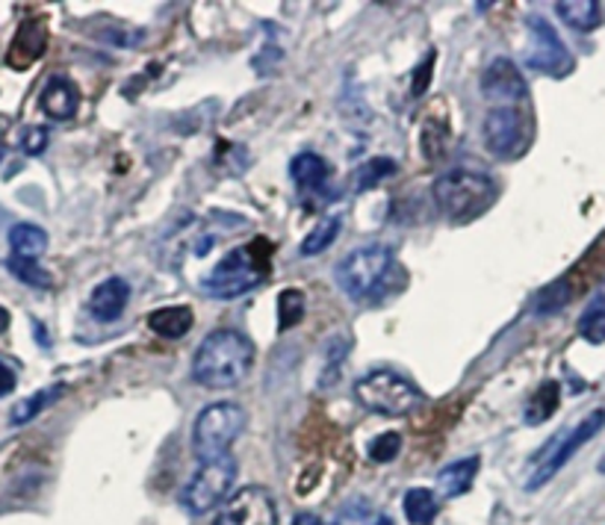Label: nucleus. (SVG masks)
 I'll use <instances>...</instances> for the list:
<instances>
[{
	"label": "nucleus",
	"instance_id": "obj_1",
	"mask_svg": "<svg viewBox=\"0 0 605 525\" xmlns=\"http://www.w3.org/2000/svg\"><path fill=\"white\" fill-rule=\"evenodd\" d=\"M255 367V346L246 333L219 328L207 333L193 358V381L207 390H230L243 384Z\"/></svg>",
	"mask_w": 605,
	"mask_h": 525
},
{
	"label": "nucleus",
	"instance_id": "obj_2",
	"mask_svg": "<svg viewBox=\"0 0 605 525\" xmlns=\"http://www.w3.org/2000/svg\"><path fill=\"white\" fill-rule=\"evenodd\" d=\"M493 181L473 168H452L434 181V202L449 222H470L491 207Z\"/></svg>",
	"mask_w": 605,
	"mask_h": 525
},
{
	"label": "nucleus",
	"instance_id": "obj_3",
	"mask_svg": "<svg viewBox=\"0 0 605 525\" xmlns=\"http://www.w3.org/2000/svg\"><path fill=\"white\" fill-rule=\"evenodd\" d=\"M246 411L234 402L207 404L193 425V452L202 464L230 455V446L246 431Z\"/></svg>",
	"mask_w": 605,
	"mask_h": 525
},
{
	"label": "nucleus",
	"instance_id": "obj_4",
	"mask_svg": "<svg viewBox=\"0 0 605 525\" xmlns=\"http://www.w3.org/2000/svg\"><path fill=\"white\" fill-rule=\"evenodd\" d=\"M355 399L369 413L396 420V416H408L411 411H417L422 393L413 381H408L393 369H376V372H369L355 384Z\"/></svg>",
	"mask_w": 605,
	"mask_h": 525
},
{
	"label": "nucleus",
	"instance_id": "obj_5",
	"mask_svg": "<svg viewBox=\"0 0 605 525\" xmlns=\"http://www.w3.org/2000/svg\"><path fill=\"white\" fill-rule=\"evenodd\" d=\"M260 246V243H257ZM257 246L234 248L228 257H222L219 266L204 278V289L219 301H230L260 287L269 269V251H257Z\"/></svg>",
	"mask_w": 605,
	"mask_h": 525
},
{
	"label": "nucleus",
	"instance_id": "obj_6",
	"mask_svg": "<svg viewBox=\"0 0 605 525\" xmlns=\"http://www.w3.org/2000/svg\"><path fill=\"white\" fill-rule=\"evenodd\" d=\"M390 269H393V251L387 246H367L351 251L334 266V280L351 301H363L376 296Z\"/></svg>",
	"mask_w": 605,
	"mask_h": 525
},
{
	"label": "nucleus",
	"instance_id": "obj_7",
	"mask_svg": "<svg viewBox=\"0 0 605 525\" xmlns=\"http://www.w3.org/2000/svg\"><path fill=\"white\" fill-rule=\"evenodd\" d=\"M237 482V461L230 455L202 464V470L189 478V484L181 493V505H184L193 517H204L207 511L228 500L230 487Z\"/></svg>",
	"mask_w": 605,
	"mask_h": 525
},
{
	"label": "nucleus",
	"instance_id": "obj_8",
	"mask_svg": "<svg viewBox=\"0 0 605 525\" xmlns=\"http://www.w3.org/2000/svg\"><path fill=\"white\" fill-rule=\"evenodd\" d=\"M529 42L523 51V62L526 69L546 74V78H567L573 71V56L567 51V44L558 39L555 27L541 16L526 18Z\"/></svg>",
	"mask_w": 605,
	"mask_h": 525
},
{
	"label": "nucleus",
	"instance_id": "obj_9",
	"mask_svg": "<svg viewBox=\"0 0 605 525\" xmlns=\"http://www.w3.org/2000/svg\"><path fill=\"white\" fill-rule=\"evenodd\" d=\"M482 133L488 151L500 159H517L529 148V140H532L529 119L517 106H496V110H491V113L484 115Z\"/></svg>",
	"mask_w": 605,
	"mask_h": 525
},
{
	"label": "nucleus",
	"instance_id": "obj_10",
	"mask_svg": "<svg viewBox=\"0 0 605 525\" xmlns=\"http://www.w3.org/2000/svg\"><path fill=\"white\" fill-rule=\"evenodd\" d=\"M603 429H605V411H594V413H588V416H585V420H582L580 425L571 431V434L555 437L553 455L537 464V470L526 482V491H541L546 482H553L555 475L562 473L564 466H567V461H571V457L576 455V452H580V449L585 446L588 440L597 437Z\"/></svg>",
	"mask_w": 605,
	"mask_h": 525
},
{
	"label": "nucleus",
	"instance_id": "obj_11",
	"mask_svg": "<svg viewBox=\"0 0 605 525\" xmlns=\"http://www.w3.org/2000/svg\"><path fill=\"white\" fill-rule=\"evenodd\" d=\"M216 525H278V508L269 491L252 484V487H239L222 505Z\"/></svg>",
	"mask_w": 605,
	"mask_h": 525
},
{
	"label": "nucleus",
	"instance_id": "obj_12",
	"mask_svg": "<svg viewBox=\"0 0 605 525\" xmlns=\"http://www.w3.org/2000/svg\"><path fill=\"white\" fill-rule=\"evenodd\" d=\"M482 92L502 106H517V101H526V80L511 60H493L482 74Z\"/></svg>",
	"mask_w": 605,
	"mask_h": 525
},
{
	"label": "nucleus",
	"instance_id": "obj_13",
	"mask_svg": "<svg viewBox=\"0 0 605 525\" xmlns=\"http://www.w3.org/2000/svg\"><path fill=\"white\" fill-rule=\"evenodd\" d=\"M131 301V284L119 275L101 280L92 296H89V313L95 316L98 322H115L124 313V307Z\"/></svg>",
	"mask_w": 605,
	"mask_h": 525
},
{
	"label": "nucleus",
	"instance_id": "obj_14",
	"mask_svg": "<svg viewBox=\"0 0 605 525\" xmlns=\"http://www.w3.org/2000/svg\"><path fill=\"white\" fill-rule=\"evenodd\" d=\"M39 106H42L44 115L53 119V122H69V119L78 115L80 106L78 86H74L69 78L57 74V78H51L44 83L42 95H39Z\"/></svg>",
	"mask_w": 605,
	"mask_h": 525
},
{
	"label": "nucleus",
	"instance_id": "obj_15",
	"mask_svg": "<svg viewBox=\"0 0 605 525\" xmlns=\"http://www.w3.org/2000/svg\"><path fill=\"white\" fill-rule=\"evenodd\" d=\"M479 464H482V457L470 455L461 457L455 464L443 466L438 473V496L440 500H458V496H464L470 491V484H473L475 473H479Z\"/></svg>",
	"mask_w": 605,
	"mask_h": 525
},
{
	"label": "nucleus",
	"instance_id": "obj_16",
	"mask_svg": "<svg viewBox=\"0 0 605 525\" xmlns=\"http://www.w3.org/2000/svg\"><path fill=\"white\" fill-rule=\"evenodd\" d=\"M195 313L184 305H172V307H160L148 316V328L163 340H181L186 333L193 331Z\"/></svg>",
	"mask_w": 605,
	"mask_h": 525
},
{
	"label": "nucleus",
	"instance_id": "obj_17",
	"mask_svg": "<svg viewBox=\"0 0 605 525\" xmlns=\"http://www.w3.org/2000/svg\"><path fill=\"white\" fill-rule=\"evenodd\" d=\"M555 12L562 16L564 24L582 30V33H588L603 21V7L597 0H562V3H555Z\"/></svg>",
	"mask_w": 605,
	"mask_h": 525
},
{
	"label": "nucleus",
	"instance_id": "obj_18",
	"mask_svg": "<svg viewBox=\"0 0 605 525\" xmlns=\"http://www.w3.org/2000/svg\"><path fill=\"white\" fill-rule=\"evenodd\" d=\"M44 44H48V39H44V24L42 21H35V18H30V21H24V24H21V30L16 33V44H12L9 60H12L18 51H24L21 56H18L16 69H27V65L35 60V56H42Z\"/></svg>",
	"mask_w": 605,
	"mask_h": 525
},
{
	"label": "nucleus",
	"instance_id": "obj_19",
	"mask_svg": "<svg viewBox=\"0 0 605 525\" xmlns=\"http://www.w3.org/2000/svg\"><path fill=\"white\" fill-rule=\"evenodd\" d=\"M65 395V384H53V387H44V390H35L33 395H27V399H21V402L12 408V425H27V422H33L35 416L42 411H48L51 404H57Z\"/></svg>",
	"mask_w": 605,
	"mask_h": 525
},
{
	"label": "nucleus",
	"instance_id": "obj_20",
	"mask_svg": "<svg viewBox=\"0 0 605 525\" xmlns=\"http://www.w3.org/2000/svg\"><path fill=\"white\" fill-rule=\"evenodd\" d=\"M290 175L299 189L310 193V189H319V186L325 184V177H328V163H325L319 154H314V151H305L299 157H293Z\"/></svg>",
	"mask_w": 605,
	"mask_h": 525
},
{
	"label": "nucleus",
	"instance_id": "obj_21",
	"mask_svg": "<svg viewBox=\"0 0 605 525\" xmlns=\"http://www.w3.org/2000/svg\"><path fill=\"white\" fill-rule=\"evenodd\" d=\"M402 511L411 525H431L440 511L438 493L425 491V487H413V491L404 493Z\"/></svg>",
	"mask_w": 605,
	"mask_h": 525
},
{
	"label": "nucleus",
	"instance_id": "obj_22",
	"mask_svg": "<svg viewBox=\"0 0 605 525\" xmlns=\"http://www.w3.org/2000/svg\"><path fill=\"white\" fill-rule=\"evenodd\" d=\"M9 248L16 257L39 260V255L48 248V234L39 225H16L9 230Z\"/></svg>",
	"mask_w": 605,
	"mask_h": 525
},
{
	"label": "nucleus",
	"instance_id": "obj_23",
	"mask_svg": "<svg viewBox=\"0 0 605 525\" xmlns=\"http://www.w3.org/2000/svg\"><path fill=\"white\" fill-rule=\"evenodd\" d=\"M558 402H562V384L558 381H546L541 384L535 395H532V402L526 408V422L529 425H537V422H546L558 411Z\"/></svg>",
	"mask_w": 605,
	"mask_h": 525
},
{
	"label": "nucleus",
	"instance_id": "obj_24",
	"mask_svg": "<svg viewBox=\"0 0 605 525\" xmlns=\"http://www.w3.org/2000/svg\"><path fill=\"white\" fill-rule=\"evenodd\" d=\"M340 237V219H334V216H328V219H322L319 225H314V228L307 230L305 239H301V257H316L322 255L325 248L334 246V239Z\"/></svg>",
	"mask_w": 605,
	"mask_h": 525
},
{
	"label": "nucleus",
	"instance_id": "obj_25",
	"mask_svg": "<svg viewBox=\"0 0 605 525\" xmlns=\"http://www.w3.org/2000/svg\"><path fill=\"white\" fill-rule=\"evenodd\" d=\"M396 175V163L390 157H372L367 159L363 166L355 172V177H351V189L355 193H367V189H372V186H378L384 177Z\"/></svg>",
	"mask_w": 605,
	"mask_h": 525
},
{
	"label": "nucleus",
	"instance_id": "obj_26",
	"mask_svg": "<svg viewBox=\"0 0 605 525\" xmlns=\"http://www.w3.org/2000/svg\"><path fill=\"white\" fill-rule=\"evenodd\" d=\"M305 319V292L296 287L284 289L278 296V331H290Z\"/></svg>",
	"mask_w": 605,
	"mask_h": 525
},
{
	"label": "nucleus",
	"instance_id": "obj_27",
	"mask_svg": "<svg viewBox=\"0 0 605 525\" xmlns=\"http://www.w3.org/2000/svg\"><path fill=\"white\" fill-rule=\"evenodd\" d=\"M7 266H9V271H12V275L21 280V284H30V287H44V289L53 284L51 275H48V271H44L35 260H24V257L12 255L7 260Z\"/></svg>",
	"mask_w": 605,
	"mask_h": 525
},
{
	"label": "nucleus",
	"instance_id": "obj_28",
	"mask_svg": "<svg viewBox=\"0 0 605 525\" xmlns=\"http://www.w3.org/2000/svg\"><path fill=\"white\" fill-rule=\"evenodd\" d=\"M372 523H376V517H372V505H369L367 500L355 496V500H349L340 511H337V517H334L331 525H372Z\"/></svg>",
	"mask_w": 605,
	"mask_h": 525
},
{
	"label": "nucleus",
	"instance_id": "obj_29",
	"mask_svg": "<svg viewBox=\"0 0 605 525\" xmlns=\"http://www.w3.org/2000/svg\"><path fill=\"white\" fill-rule=\"evenodd\" d=\"M580 333L594 346H603L605 342V301L599 305H591V310L582 316Z\"/></svg>",
	"mask_w": 605,
	"mask_h": 525
},
{
	"label": "nucleus",
	"instance_id": "obj_30",
	"mask_svg": "<svg viewBox=\"0 0 605 525\" xmlns=\"http://www.w3.org/2000/svg\"><path fill=\"white\" fill-rule=\"evenodd\" d=\"M399 452H402V437L396 431H387L378 440H372V446H369V457L376 464H390V461H396Z\"/></svg>",
	"mask_w": 605,
	"mask_h": 525
},
{
	"label": "nucleus",
	"instance_id": "obj_31",
	"mask_svg": "<svg viewBox=\"0 0 605 525\" xmlns=\"http://www.w3.org/2000/svg\"><path fill=\"white\" fill-rule=\"evenodd\" d=\"M48 127H27L24 136H21V151L30 154V157H39L44 148H48Z\"/></svg>",
	"mask_w": 605,
	"mask_h": 525
},
{
	"label": "nucleus",
	"instance_id": "obj_32",
	"mask_svg": "<svg viewBox=\"0 0 605 525\" xmlns=\"http://www.w3.org/2000/svg\"><path fill=\"white\" fill-rule=\"evenodd\" d=\"M431 71H434V51L429 53V60L422 62V71L417 69V74H413V95L417 97L425 95V89H429V80H431Z\"/></svg>",
	"mask_w": 605,
	"mask_h": 525
},
{
	"label": "nucleus",
	"instance_id": "obj_33",
	"mask_svg": "<svg viewBox=\"0 0 605 525\" xmlns=\"http://www.w3.org/2000/svg\"><path fill=\"white\" fill-rule=\"evenodd\" d=\"M16 384H18L16 369L9 367L7 360H0V399L12 393V390H16Z\"/></svg>",
	"mask_w": 605,
	"mask_h": 525
},
{
	"label": "nucleus",
	"instance_id": "obj_34",
	"mask_svg": "<svg viewBox=\"0 0 605 525\" xmlns=\"http://www.w3.org/2000/svg\"><path fill=\"white\" fill-rule=\"evenodd\" d=\"M293 525H322V519L316 517V514H299V517L293 519Z\"/></svg>",
	"mask_w": 605,
	"mask_h": 525
},
{
	"label": "nucleus",
	"instance_id": "obj_35",
	"mask_svg": "<svg viewBox=\"0 0 605 525\" xmlns=\"http://www.w3.org/2000/svg\"><path fill=\"white\" fill-rule=\"evenodd\" d=\"M7 328H9V310L7 307H0V333L7 331Z\"/></svg>",
	"mask_w": 605,
	"mask_h": 525
},
{
	"label": "nucleus",
	"instance_id": "obj_36",
	"mask_svg": "<svg viewBox=\"0 0 605 525\" xmlns=\"http://www.w3.org/2000/svg\"><path fill=\"white\" fill-rule=\"evenodd\" d=\"M372 525H396V523L390 517H376V523H372Z\"/></svg>",
	"mask_w": 605,
	"mask_h": 525
},
{
	"label": "nucleus",
	"instance_id": "obj_37",
	"mask_svg": "<svg viewBox=\"0 0 605 525\" xmlns=\"http://www.w3.org/2000/svg\"><path fill=\"white\" fill-rule=\"evenodd\" d=\"M599 473H605V455H603V461H599Z\"/></svg>",
	"mask_w": 605,
	"mask_h": 525
},
{
	"label": "nucleus",
	"instance_id": "obj_38",
	"mask_svg": "<svg viewBox=\"0 0 605 525\" xmlns=\"http://www.w3.org/2000/svg\"><path fill=\"white\" fill-rule=\"evenodd\" d=\"M0 157H3V148H0Z\"/></svg>",
	"mask_w": 605,
	"mask_h": 525
}]
</instances>
